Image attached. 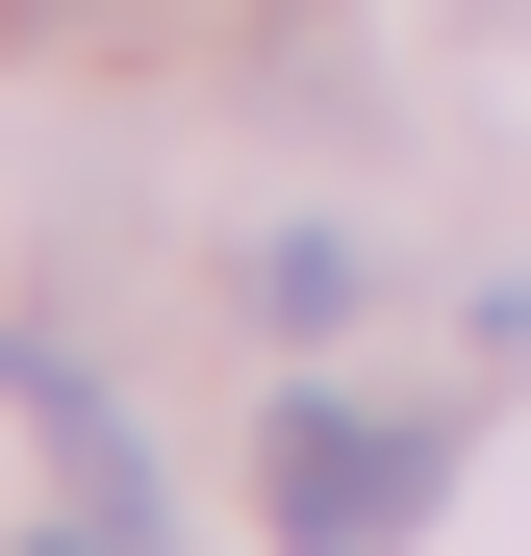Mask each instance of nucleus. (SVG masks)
<instances>
[{
  "mask_svg": "<svg viewBox=\"0 0 531 556\" xmlns=\"http://www.w3.org/2000/svg\"><path fill=\"white\" fill-rule=\"evenodd\" d=\"M26 556H152V506H102V481H76V531H26Z\"/></svg>",
  "mask_w": 531,
  "mask_h": 556,
  "instance_id": "obj_2",
  "label": "nucleus"
},
{
  "mask_svg": "<svg viewBox=\"0 0 531 556\" xmlns=\"http://www.w3.org/2000/svg\"><path fill=\"white\" fill-rule=\"evenodd\" d=\"M253 506H279V556H405L430 506H456V430L430 405H279Z\"/></svg>",
  "mask_w": 531,
  "mask_h": 556,
  "instance_id": "obj_1",
  "label": "nucleus"
}]
</instances>
